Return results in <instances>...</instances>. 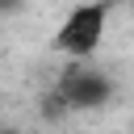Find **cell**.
<instances>
[{
	"label": "cell",
	"instance_id": "1",
	"mask_svg": "<svg viewBox=\"0 0 134 134\" xmlns=\"http://www.w3.org/2000/svg\"><path fill=\"white\" fill-rule=\"evenodd\" d=\"M105 25H109V4H105V0L75 4V8L63 17L59 34H54V50H63L67 59H88V54L100 46Z\"/></svg>",
	"mask_w": 134,
	"mask_h": 134
},
{
	"label": "cell",
	"instance_id": "2",
	"mask_svg": "<svg viewBox=\"0 0 134 134\" xmlns=\"http://www.w3.org/2000/svg\"><path fill=\"white\" fill-rule=\"evenodd\" d=\"M109 92H113V84L92 67H71L59 80V100L67 109H96V105L109 100Z\"/></svg>",
	"mask_w": 134,
	"mask_h": 134
},
{
	"label": "cell",
	"instance_id": "3",
	"mask_svg": "<svg viewBox=\"0 0 134 134\" xmlns=\"http://www.w3.org/2000/svg\"><path fill=\"white\" fill-rule=\"evenodd\" d=\"M8 4H13V0H0V8H8Z\"/></svg>",
	"mask_w": 134,
	"mask_h": 134
},
{
	"label": "cell",
	"instance_id": "4",
	"mask_svg": "<svg viewBox=\"0 0 134 134\" xmlns=\"http://www.w3.org/2000/svg\"><path fill=\"white\" fill-rule=\"evenodd\" d=\"M0 134H8V130H0Z\"/></svg>",
	"mask_w": 134,
	"mask_h": 134
}]
</instances>
